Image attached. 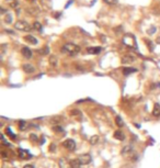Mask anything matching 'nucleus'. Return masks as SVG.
I'll return each instance as SVG.
<instances>
[{"instance_id":"4be33fe9","label":"nucleus","mask_w":160,"mask_h":168,"mask_svg":"<svg viewBox=\"0 0 160 168\" xmlns=\"http://www.w3.org/2000/svg\"><path fill=\"white\" fill-rule=\"evenodd\" d=\"M6 133H7V135L9 136L11 139H17V135L12 133V131H11L10 128H7V129H6Z\"/></svg>"},{"instance_id":"412c9836","label":"nucleus","mask_w":160,"mask_h":168,"mask_svg":"<svg viewBox=\"0 0 160 168\" xmlns=\"http://www.w3.org/2000/svg\"><path fill=\"white\" fill-rule=\"evenodd\" d=\"M26 122L24 121V120H20L19 121V129H20V131H24V130L26 129Z\"/></svg>"},{"instance_id":"ddd939ff","label":"nucleus","mask_w":160,"mask_h":168,"mask_svg":"<svg viewBox=\"0 0 160 168\" xmlns=\"http://www.w3.org/2000/svg\"><path fill=\"white\" fill-rule=\"evenodd\" d=\"M59 167L60 168H71V166H70L69 161H67L65 158H60V159H59Z\"/></svg>"},{"instance_id":"393cba45","label":"nucleus","mask_w":160,"mask_h":168,"mask_svg":"<svg viewBox=\"0 0 160 168\" xmlns=\"http://www.w3.org/2000/svg\"><path fill=\"white\" fill-rule=\"evenodd\" d=\"M53 131H55V132L57 133H62L64 131V129H63L62 126H59V125H54L53 126Z\"/></svg>"},{"instance_id":"aec40b11","label":"nucleus","mask_w":160,"mask_h":168,"mask_svg":"<svg viewBox=\"0 0 160 168\" xmlns=\"http://www.w3.org/2000/svg\"><path fill=\"white\" fill-rule=\"evenodd\" d=\"M115 123H116V125L119 126V128H122V126L124 125L123 119L121 118L120 115H116V118H115Z\"/></svg>"},{"instance_id":"f257e3e1","label":"nucleus","mask_w":160,"mask_h":168,"mask_svg":"<svg viewBox=\"0 0 160 168\" xmlns=\"http://www.w3.org/2000/svg\"><path fill=\"white\" fill-rule=\"evenodd\" d=\"M62 52L70 55V56H75L80 52V46H78L77 44L73 43H66L63 45Z\"/></svg>"},{"instance_id":"72a5a7b5","label":"nucleus","mask_w":160,"mask_h":168,"mask_svg":"<svg viewBox=\"0 0 160 168\" xmlns=\"http://www.w3.org/2000/svg\"><path fill=\"white\" fill-rule=\"evenodd\" d=\"M4 12H6V10H4V8H1V13H4Z\"/></svg>"},{"instance_id":"f704fd0d","label":"nucleus","mask_w":160,"mask_h":168,"mask_svg":"<svg viewBox=\"0 0 160 168\" xmlns=\"http://www.w3.org/2000/svg\"><path fill=\"white\" fill-rule=\"evenodd\" d=\"M158 41H159V42H160V37H159V39H158Z\"/></svg>"},{"instance_id":"a878e982","label":"nucleus","mask_w":160,"mask_h":168,"mask_svg":"<svg viewBox=\"0 0 160 168\" xmlns=\"http://www.w3.org/2000/svg\"><path fill=\"white\" fill-rule=\"evenodd\" d=\"M70 114L73 117H80L81 115V112L79 110H71L70 111Z\"/></svg>"},{"instance_id":"7c9ffc66","label":"nucleus","mask_w":160,"mask_h":168,"mask_svg":"<svg viewBox=\"0 0 160 168\" xmlns=\"http://www.w3.org/2000/svg\"><path fill=\"white\" fill-rule=\"evenodd\" d=\"M55 148H56V145H55V144H51L49 150H51V152H55Z\"/></svg>"},{"instance_id":"c756f323","label":"nucleus","mask_w":160,"mask_h":168,"mask_svg":"<svg viewBox=\"0 0 160 168\" xmlns=\"http://www.w3.org/2000/svg\"><path fill=\"white\" fill-rule=\"evenodd\" d=\"M40 53H42V54H47L48 53V47H45V50H41V51H39Z\"/></svg>"},{"instance_id":"dca6fc26","label":"nucleus","mask_w":160,"mask_h":168,"mask_svg":"<svg viewBox=\"0 0 160 168\" xmlns=\"http://www.w3.org/2000/svg\"><path fill=\"white\" fill-rule=\"evenodd\" d=\"M69 163H70L71 168H80L81 167V163H80V161L78 159V158H76V159H71V161H69Z\"/></svg>"},{"instance_id":"cd10ccee","label":"nucleus","mask_w":160,"mask_h":168,"mask_svg":"<svg viewBox=\"0 0 160 168\" xmlns=\"http://www.w3.org/2000/svg\"><path fill=\"white\" fill-rule=\"evenodd\" d=\"M4 22H6V23H11V22H12V17H11L10 15H8L7 17H6Z\"/></svg>"},{"instance_id":"6ab92c4d","label":"nucleus","mask_w":160,"mask_h":168,"mask_svg":"<svg viewBox=\"0 0 160 168\" xmlns=\"http://www.w3.org/2000/svg\"><path fill=\"white\" fill-rule=\"evenodd\" d=\"M99 139H100V137H99L98 135H93L90 137V141H89V142H90L91 145H95V144H98Z\"/></svg>"},{"instance_id":"423d86ee","label":"nucleus","mask_w":160,"mask_h":168,"mask_svg":"<svg viewBox=\"0 0 160 168\" xmlns=\"http://www.w3.org/2000/svg\"><path fill=\"white\" fill-rule=\"evenodd\" d=\"M78 159L80 161L81 165H88V164H90L91 161H92V158H91V156L89 155V154H84V155H80L79 157H78Z\"/></svg>"},{"instance_id":"7ed1b4c3","label":"nucleus","mask_w":160,"mask_h":168,"mask_svg":"<svg viewBox=\"0 0 160 168\" xmlns=\"http://www.w3.org/2000/svg\"><path fill=\"white\" fill-rule=\"evenodd\" d=\"M123 43L128 47H136V42H135V37L133 35H127L124 36L123 39Z\"/></svg>"},{"instance_id":"a211bd4d","label":"nucleus","mask_w":160,"mask_h":168,"mask_svg":"<svg viewBox=\"0 0 160 168\" xmlns=\"http://www.w3.org/2000/svg\"><path fill=\"white\" fill-rule=\"evenodd\" d=\"M63 120V117H60V115H56V117H53V118L51 119V123L52 124H58L59 122H62Z\"/></svg>"},{"instance_id":"bb28decb","label":"nucleus","mask_w":160,"mask_h":168,"mask_svg":"<svg viewBox=\"0 0 160 168\" xmlns=\"http://www.w3.org/2000/svg\"><path fill=\"white\" fill-rule=\"evenodd\" d=\"M103 1L108 4H115L117 2V0H103Z\"/></svg>"},{"instance_id":"f8f14e48","label":"nucleus","mask_w":160,"mask_h":168,"mask_svg":"<svg viewBox=\"0 0 160 168\" xmlns=\"http://www.w3.org/2000/svg\"><path fill=\"white\" fill-rule=\"evenodd\" d=\"M24 41L28 42V43H30V44H33V45L37 44V40L35 39L33 35H25L24 36Z\"/></svg>"},{"instance_id":"39448f33","label":"nucleus","mask_w":160,"mask_h":168,"mask_svg":"<svg viewBox=\"0 0 160 168\" xmlns=\"http://www.w3.org/2000/svg\"><path fill=\"white\" fill-rule=\"evenodd\" d=\"M18 154H19V157L21 158V159H31L32 158V155L28 150H23V148H19Z\"/></svg>"},{"instance_id":"9d476101","label":"nucleus","mask_w":160,"mask_h":168,"mask_svg":"<svg viewBox=\"0 0 160 168\" xmlns=\"http://www.w3.org/2000/svg\"><path fill=\"white\" fill-rule=\"evenodd\" d=\"M22 69H23L26 74H33V73L35 72V67L31 64H23Z\"/></svg>"},{"instance_id":"9b49d317","label":"nucleus","mask_w":160,"mask_h":168,"mask_svg":"<svg viewBox=\"0 0 160 168\" xmlns=\"http://www.w3.org/2000/svg\"><path fill=\"white\" fill-rule=\"evenodd\" d=\"M113 136H114L116 139H119V141H124V139H125V135H124L123 131H121V130L115 131L114 134H113Z\"/></svg>"},{"instance_id":"6e6552de","label":"nucleus","mask_w":160,"mask_h":168,"mask_svg":"<svg viewBox=\"0 0 160 168\" xmlns=\"http://www.w3.org/2000/svg\"><path fill=\"white\" fill-rule=\"evenodd\" d=\"M133 153H134V150H133V147L129 146V145H127V146L123 147V150H121V154H122L123 156H126V157L131 156V155H132Z\"/></svg>"},{"instance_id":"5701e85b","label":"nucleus","mask_w":160,"mask_h":168,"mask_svg":"<svg viewBox=\"0 0 160 168\" xmlns=\"http://www.w3.org/2000/svg\"><path fill=\"white\" fill-rule=\"evenodd\" d=\"M49 64L52 65V66H56L57 65V57L55 56V55H52L51 57H49Z\"/></svg>"},{"instance_id":"f03ea898","label":"nucleus","mask_w":160,"mask_h":168,"mask_svg":"<svg viewBox=\"0 0 160 168\" xmlns=\"http://www.w3.org/2000/svg\"><path fill=\"white\" fill-rule=\"evenodd\" d=\"M15 29L19 30V31H22V32H30V31L32 30V28H31V25L26 21L20 20V21L15 23Z\"/></svg>"},{"instance_id":"1a4fd4ad","label":"nucleus","mask_w":160,"mask_h":168,"mask_svg":"<svg viewBox=\"0 0 160 168\" xmlns=\"http://www.w3.org/2000/svg\"><path fill=\"white\" fill-rule=\"evenodd\" d=\"M21 54L23 55V57H25V58H28V59H30V58L32 57V51L30 50L29 47H26V46H24V47H22V50H21Z\"/></svg>"},{"instance_id":"20e7f679","label":"nucleus","mask_w":160,"mask_h":168,"mask_svg":"<svg viewBox=\"0 0 160 168\" xmlns=\"http://www.w3.org/2000/svg\"><path fill=\"white\" fill-rule=\"evenodd\" d=\"M63 146L65 147L66 150L73 152V150H76V142H75L73 139H65V141L63 142Z\"/></svg>"},{"instance_id":"c85d7f7f","label":"nucleus","mask_w":160,"mask_h":168,"mask_svg":"<svg viewBox=\"0 0 160 168\" xmlns=\"http://www.w3.org/2000/svg\"><path fill=\"white\" fill-rule=\"evenodd\" d=\"M10 7L11 8H15V9L17 7H19V2H18V1H12V2L10 4Z\"/></svg>"},{"instance_id":"473e14b6","label":"nucleus","mask_w":160,"mask_h":168,"mask_svg":"<svg viewBox=\"0 0 160 168\" xmlns=\"http://www.w3.org/2000/svg\"><path fill=\"white\" fill-rule=\"evenodd\" d=\"M23 168H34V166H33V165H25V166H24V167Z\"/></svg>"},{"instance_id":"f3484780","label":"nucleus","mask_w":160,"mask_h":168,"mask_svg":"<svg viewBox=\"0 0 160 168\" xmlns=\"http://www.w3.org/2000/svg\"><path fill=\"white\" fill-rule=\"evenodd\" d=\"M137 72V69L136 68H133V67H124L123 68V74L124 75H129V74H133V73H136Z\"/></svg>"},{"instance_id":"2eb2a0df","label":"nucleus","mask_w":160,"mask_h":168,"mask_svg":"<svg viewBox=\"0 0 160 168\" xmlns=\"http://www.w3.org/2000/svg\"><path fill=\"white\" fill-rule=\"evenodd\" d=\"M153 117H160V104L159 103H155L153 106Z\"/></svg>"},{"instance_id":"0eeeda50","label":"nucleus","mask_w":160,"mask_h":168,"mask_svg":"<svg viewBox=\"0 0 160 168\" xmlns=\"http://www.w3.org/2000/svg\"><path fill=\"white\" fill-rule=\"evenodd\" d=\"M136 57H135L134 55H131V54H126V55H124L123 58H122V63L123 64H131L133 62H135Z\"/></svg>"},{"instance_id":"2f4dec72","label":"nucleus","mask_w":160,"mask_h":168,"mask_svg":"<svg viewBox=\"0 0 160 168\" xmlns=\"http://www.w3.org/2000/svg\"><path fill=\"white\" fill-rule=\"evenodd\" d=\"M30 137L32 139V141H35V142L37 141V136H36V135H34V134H31V135H30Z\"/></svg>"},{"instance_id":"b1692460","label":"nucleus","mask_w":160,"mask_h":168,"mask_svg":"<svg viewBox=\"0 0 160 168\" xmlns=\"http://www.w3.org/2000/svg\"><path fill=\"white\" fill-rule=\"evenodd\" d=\"M33 28H34V30L39 31V32H41V31H42V24H41L40 22H37V21H35L34 23H33Z\"/></svg>"},{"instance_id":"4468645a","label":"nucleus","mask_w":160,"mask_h":168,"mask_svg":"<svg viewBox=\"0 0 160 168\" xmlns=\"http://www.w3.org/2000/svg\"><path fill=\"white\" fill-rule=\"evenodd\" d=\"M87 52H88L89 54H93V55H95V54H99L100 52H101V47H97V46L88 47V48H87Z\"/></svg>"}]
</instances>
